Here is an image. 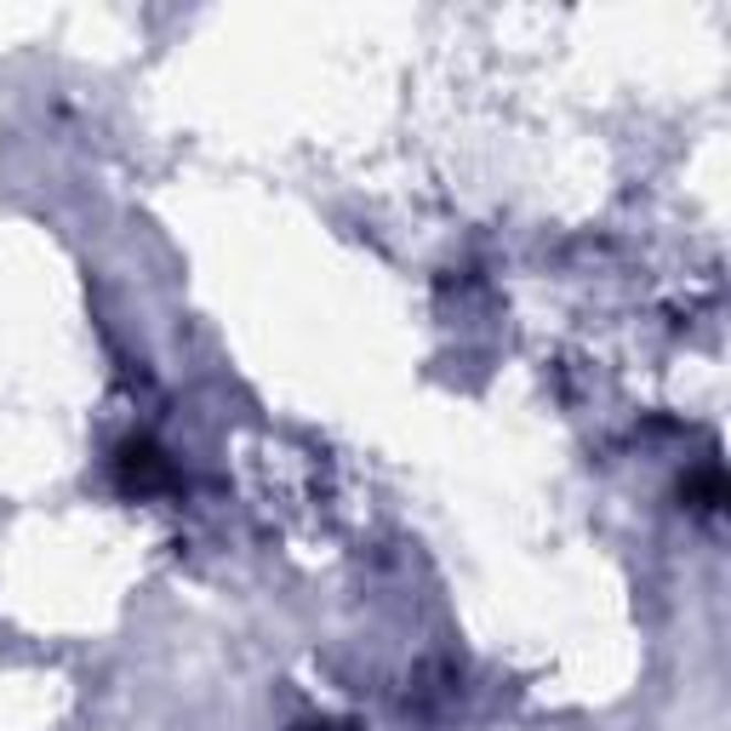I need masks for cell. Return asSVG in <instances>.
Listing matches in <instances>:
<instances>
[{"label": "cell", "mask_w": 731, "mask_h": 731, "mask_svg": "<svg viewBox=\"0 0 731 731\" xmlns=\"http://www.w3.org/2000/svg\"><path fill=\"white\" fill-rule=\"evenodd\" d=\"M120 469H126V480H131V486H160V480H172V469L160 463V452H155V446H126Z\"/></svg>", "instance_id": "6da1fadb"}]
</instances>
